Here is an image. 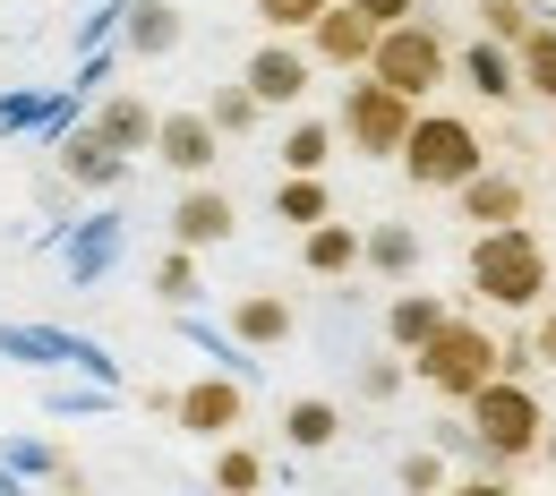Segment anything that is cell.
<instances>
[{
  "label": "cell",
  "instance_id": "obj_1",
  "mask_svg": "<svg viewBox=\"0 0 556 496\" xmlns=\"http://www.w3.org/2000/svg\"><path fill=\"white\" fill-rule=\"evenodd\" d=\"M471 283H480V300H496V308H540L548 257H540L531 231H488L480 249H471Z\"/></svg>",
  "mask_w": 556,
  "mask_h": 496
},
{
  "label": "cell",
  "instance_id": "obj_2",
  "mask_svg": "<svg viewBox=\"0 0 556 496\" xmlns=\"http://www.w3.org/2000/svg\"><path fill=\"white\" fill-rule=\"evenodd\" d=\"M496 359H505V352L488 343L480 326H454V317H445V326L419 343V377H428L437 394H463V403H471L488 377H496Z\"/></svg>",
  "mask_w": 556,
  "mask_h": 496
},
{
  "label": "cell",
  "instance_id": "obj_3",
  "mask_svg": "<svg viewBox=\"0 0 556 496\" xmlns=\"http://www.w3.org/2000/svg\"><path fill=\"white\" fill-rule=\"evenodd\" d=\"M403 171H412L419 189H463V180L480 171V138H471L463 120H412V138H403Z\"/></svg>",
  "mask_w": 556,
  "mask_h": 496
},
{
  "label": "cell",
  "instance_id": "obj_4",
  "mask_svg": "<svg viewBox=\"0 0 556 496\" xmlns=\"http://www.w3.org/2000/svg\"><path fill=\"white\" fill-rule=\"evenodd\" d=\"M368 77H386L394 94H428L437 77H445V43L412 26V17H394V26H377V43H368Z\"/></svg>",
  "mask_w": 556,
  "mask_h": 496
},
{
  "label": "cell",
  "instance_id": "obj_5",
  "mask_svg": "<svg viewBox=\"0 0 556 496\" xmlns=\"http://www.w3.org/2000/svg\"><path fill=\"white\" fill-rule=\"evenodd\" d=\"M343 129H351V145L359 154H403V138H412V94H394L386 77H368V86H351L343 94Z\"/></svg>",
  "mask_w": 556,
  "mask_h": 496
},
{
  "label": "cell",
  "instance_id": "obj_6",
  "mask_svg": "<svg viewBox=\"0 0 556 496\" xmlns=\"http://www.w3.org/2000/svg\"><path fill=\"white\" fill-rule=\"evenodd\" d=\"M471 436H480L496 462H505V454H531V445H540V403H531L522 385H496V377H488L480 394H471Z\"/></svg>",
  "mask_w": 556,
  "mask_h": 496
},
{
  "label": "cell",
  "instance_id": "obj_7",
  "mask_svg": "<svg viewBox=\"0 0 556 496\" xmlns=\"http://www.w3.org/2000/svg\"><path fill=\"white\" fill-rule=\"evenodd\" d=\"M154 154L198 180V171H214V154H223V129H214L206 112H163V120H154Z\"/></svg>",
  "mask_w": 556,
  "mask_h": 496
},
{
  "label": "cell",
  "instance_id": "obj_8",
  "mask_svg": "<svg viewBox=\"0 0 556 496\" xmlns=\"http://www.w3.org/2000/svg\"><path fill=\"white\" fill-rule=\"evenodd\" d=\"M308 35H317V61H334V69H359V61H368V43H377V17H359L351 0H343V9L326 0Z\"/></svg>",
  "mask_w": 556,
  "mask_h": 496
},
{
  "label": "cell",
  "instance_id": "obj_9",
  "mask_svg": "<svg viewBox=\"0 0 556 496\" xmlns=\"http://www.w3.org/2000/svg\"><path fill=\"white\" fill-rule=\"evenodd\" d=\"M172 411H180V428H189V436H231L249 403H240V385H231V377H206V385H189Z\"/></svg>",
  "mask_w": 556,
  "mask_h": 496
},
{
  "label": "cell",
  "instance_id": "obj_10",
  "mask_svg": "<svg viewBox=\"0 0 556 496\" xmlns=\"http://www.w3.org/2000/svg\"><path fill=\"white\" fill-rule=\"evenodd\" d=\"M249 86H257V103H300L308 94V52H291V43L249 52Z\"/></svg>",
  "mask_w": 556,
  "mask_h": 496
},
{
  "label": "cell",
  "instance_id": "obj_11",
  "mask_svg": "<svg viewBox=\"0 0 556 496\" xmlns=\"http://www.w3.org/2000/svg\"><path fill=\"white\" fill-rule=\"evenodd\" d=\"M172 240H180V249H214V240H231V198H223V189H189V198L172 206Z\"/></svg>",
  "mask_w": 556,
  "mask_h": 496
},
{
  "label": "cell",
  "instance_id": "obj_12",
  "mask_svg": "<svg viewBox=\"0 0 556 496\" xmlns=\"http://www.w3.org/2000/svg\"><path fill=\"white\" fill-rule=\"evenodd\" d=\"M61 154H70V180H77V189H121V171H129V154L103 138L94 120H86V129H77V138L61 145Z\"/></svg>",
  "mask_w": 556,
  "mask_h": 496
},
{
  "label": "cell",
  "instance_id": "obj_13",
  "mask_svg": "<svg viewBox=\"0 0 556 496\" xmlns=\"http://www.w3.org/2000/svg\"><path fill=\"white\" fill-rule=\"evenodd\" d=\"M231 334L257 343V352H275V343H291V308H282L275 291H249V300L231 308Z\"/></svg>",
  "mask_w": 556,
  "mask_h": 496
},
{
  "label": "cell",
  "instance_id": "obj_14",
  "mask_svg": "<svg viewBox=\"0 0 556 496\" xmlns=\"http://www.w3.org/2000/svg\"><path fill=\"white\" fill-rule=\"evenodd\" d=\"M121 17H129V26H121V35H129V52H146V61L180 43V9H172V0H129Z\"/></svg>",
  "mask_w": 556,
  "mask_h": 496
},
{
  "label": "cell",
  "instance_id": "obj_15",
  "mask_svg": "<svg viewBox=\"0 0 556 496\" xmlns=\"http://www.w3.org/2000/svg\"><path fill=\"white\" fill-rule=\"evenodd\" d=\"M94 129L121 145V154H154V112H146L138 94H112V103L94 112Z\"/></svg>",
  "mask_w": 556,
  "mask_h": 496
},
{
  "label": "cell",
  "instance_id": "obj_16",
  "mask_svg": "<svg viewBox=\"0 0 556 496\" xmlns=\"http://www.w3.org/2000/svg\"><path fill=\"white\" fill-rule=\"evenodd\" d=\"M437 326H445V300H428V291H403V300L386 308V343H403V352H419Z\"/></svg>",
  "mask_w": 556,
  "mask_h": 496
},
{
  "label": "cell",
  "instance_id": "obj_17",
  "mask_svg": "<svg viewBox=\"0 0 556 496\" xmlns=\"http://www.w3.org/2000/svg\"><path fill=\"white\" fill-rule=\"evenodd\" d=\"M359 257H368L377 275H412V266H419V231H412V222H377V231L359 240Z\"/></svg>",
  "mask_w": 556,
  "mask_h": 496
},
{
  "label": "cell",
  "instance_id": "obj_18",
  "mask_svg": "<svg viewBox=\"0 0 556 496\" xmlns=\"http://www.w3.org/2000/svg\"><path fill=\"white\" fill-rule=\"evenodd\" d=\"M351 266H359V231L308 222V275H351Z\"/></svg>",
  "mask_w": 556,
  "mask_h": 496
},
{
  "label": "cell",
  "instance_id": "obj_19",
  "mask_svg": "<svg viewBox=\"0 0 556 496\" xmlns=\"http://www.w3.org/2000/svg\"><path fill=\"white\" fill-rule=\"evenodd\" d=\"M334 428H343V420H334V403H317V394L282 411V436H291L300 454H317V445H334Z\"/></svg>",
  "mask_w": 556,
  "mask_h": 496
},
{
  "label": "cell",
  "instance_id": "obj_20",
  "mask_svg": "<svg viewBox=\"0 0 556 496\" xmlns=\"http://www.w3.org/2000/svg\"><path fill=\"white\" fill-rule=\"evenodd\" d=\"M257 112H266V103H257V86H249V77H240V86H223V94L206 103V120L223 129V138H249V129H257Z\"/></svg>",
  "mask_w": 556,
  "mask_h": 496
},
{
  "label": "cell",
  "instance_id": "obj_21",
  "mask_svg": "<svg viewBox=\"0 0 556 496\" xmlns=\"http://www.w3.org/2000/svg\"><path fill=\"white\" fill-rule=\"evenodd\" d=\"M275 214L282 222H326V180H317V171H291L275 189Z\"/></svg>",
  "mask_w": 556,
  "mask_h": 496
},
{
  "label": "cell",
  "instance_id": "obj_22",
  "mask_svg": "<svg viewBox=\"0 0 556 496\" xmlns=\"http://www.w3.org/2000/svg\"><path fill=\"white\" fill-rule=\"evenodd\" d=\"M326 154H334V129H326V120H291V138H282V163H291V171H326Z\"/></svg>",
  "mask_w": 556,
  "mask_h": 496
},
{
  "label": "cell",
  "instance_id": "obj_23",
  "mask_svg": "<svg viewBox=\"0 0 556 496\" xmlns=\"http://www.w3.org/2000/svg\"><path fill=\"white\" fill-rule=\"evenodd\" d=\"M154 291H163L172 308H189V300H198V249H180V240H172V257L154 266Z\"/></svg>",
  "mask_w": 556,
  "mask_h": 496
},
{
  "label": "cell",
  "instance_id": "obj_24",
  "mask_svg": "<svg viewBox=\"0 0 556 496\" xmlns=\"http://www.w3.org/2000/svg\"><path fill=\"white\" fill-rule=\"evenodd\" d=\"M463 206L480 214V222H505V214L522 206V189H514V180H480V171H471V180H463Z\"/></svg>",
  "mask_w": 556,
  "mask_h": 496
},
{
  "label": "cell",
  "instance_id": "obj_25",
  "mask_svg": "<svg viewBox=\"0 0 556 496\" xmlns=\"http://www.w3.org/2000/svg\"><path fill=\"white\" fill-rule=\"evenodd\" d=\"M463 69L480 77V94H514V61H505L496 43H471V52H463Z\"/></svg>",
  "mask_w": 556,
  "mask_h": 496
},
{
  "label": "cell",
  "instance_id": "obj_26",
  "mask_svg": "<svg viewBox=\"0 0 556 496\" xmlns=\"http://www.w3.org/2000/svg\"><path fill=\"white\" fill-rule=\"evenodd\" d=\"M522 69H531L540 94H556V35H548V26H531V35H522Z\"/></svg>",
  "mask_w": 556,
  "mask_h": 496
},
{
  "label": "cell",
  "instance_id": "obj_27",
  "mask_svg": "<svg viewBox=\"0 0 556 496\" xmlns=\"http://www.w3.org/2000/svg\"><path fill=\"white\" fill-rule=\"evenodd\" d=\"M214 480H223V488H257V480H266V462H257L249 445H223V454H214Z\"/></svg>",
  "mask_w": 556,
  "mask_h": 496
},
{
  "label": "cell",
  "instance_id": "obj_28",
  "mask_svg": "<svg viewBox=\"0 0 556 496\" xmlns=\"http://www.w3.org/2000/svg\"><path fill=\"white\" fill-rule=\"evenodd\" d=\"M317 9H326V0H257V17H266L275 35H291V26H317Z\"/></svg>",
  "mask_w": 556,
  "mask_h": 496
},
{
  "label": "cell",
  "instance_id": "obj_29",
  "mask_svg": "<svg viewBox=\"0 0 556 496\" xmlns=\"http://www.w3.org/2000/svg\"><path fill=\"white\" fill-rule=\"evenodd\" d=\"M480 17H488V26H496V43H522V35H531V26H522V9H514V0H488Z\"/></svg>",
  "mask_w": 556,
  "mask_h": 496
},
{
  "label": "cell",
  "instance_id": "obj_30",
  "mask_svg": "<svg viewBox=\"0 0 556 496\" xmlns=\"http://www.w3.org/2000/svg\"><path fill=\"white\" fill-rule=\"evenodd\" d=\"M394 385H403V368H394V359H368V368H359V394H377V403H386Z\"/></svg>",
  "mask_w": 556,
  "mask_h": 496
},
{
  "label": "cell",
  "instance_id": "obj_31",
  "mask_svg": "<svg viewBox=\"0 0 556 496\" xmlns=\"http://www.w3.org/2000/svg\"><path fill=\"white\" fill-rule=\"evenodd\" d=\"M437 480H445V462H437V454H412V462H403V488H437Z\"/></svg>",
  "mask_w": 556,
  "mask_h": 496
},
{
  "label": "cell",
  "instance_id": "obj_32",
  "mask_svg": "<svg viewBox=\"0 0 556 496\" xmlns=\"http://www.w3.org/2000/svg\"><path fill=\"white\" fill-rule=\"evenodd\" d=\"M359 17H377V26H394V17H412V0H351Z\"/></svg>",
  "mask_w": 556,
  "mask_h": 496
}]
</instances>
